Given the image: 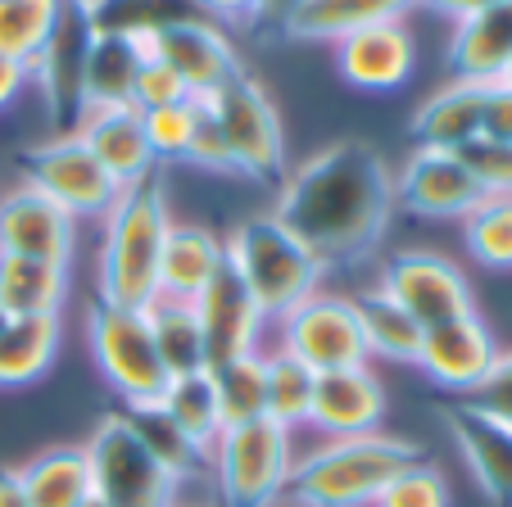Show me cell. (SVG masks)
<instances>
[{
    "mask_svg": "<svg viewBox=\"0 0 512 507\" xmlns=\"http://www.w3.org/2000/svg\"><path fill=\"white\" fill-rule=\"evenodd\" d=\"M395 209V168L381 159L377 145L345 136L286 168L272 213L327 268H345L368 259L386 240Z\"/></svg>",
    "mask_w": 512,
    "mask_h": 507,
    "instance_id": "obj_1",
    "label": "cell"
},
{
    "mask_svg": "<svg viewBox=\"0 0 512 507\" xmlns=\"http://www.w3.org/2000/svg\"><path fill=\"white\" fill-rule=\"evenodd\" d=\"M100 222H105L96 259L100 304L145 313L159 299V254H164V236L173 227L164 177L150 173L145 182L118 191L114 209Z\"/></svg>",
    "mask_w": 512,
    "mask_h": 507,
    "instance_id": "obj_2",
    "label": "cell"
},
{
    "mask_svg": "<svg viewBox=\"0 0 512 507\" xmlns=\"http://www.w3.org/2000/svg\"><path fill=\"white\" fill-rule=\"evenodd\" d=\"M413 462H422V449L390 431L322 440L295 458L286 498L295 507H372Z\"/></svg>",
    "mask_w": 512,
    "mask_h": 507,
    "instance_id": "obj_3",
    "label": "cell"
},
{
    "mask_svg": "<svg viewBox=\"0 0 512 507\" xmlns=\"http://www.w3.org/2000/svg\"><path fill=\"white\" fill-rule=\"evenodd\" d=\"M223 254H227V268L250 290V299L259 304V313L268 322H277L295 304L318 295L322 281H327V263L272 209L236 222L223 240Z\"/></svg>",
    "mask_w": 512,
    "mask_h": 507,
    "instance_id": "obj_4",
    "label": "cell"
},
{
    "mask_svg": "<svg viewBox=\"0 0 512 507\" xmlns=\"http://www.w3.org/2000/svg\"><path fill=\"white\" fill-rule=\"evenodd\" d=\"M91 462V494L114 507H173L182 503V476L136 431L132 412H105L82 440Z\"/></svg>",
    "mask_w": 512,
    "mask_h": 507,
    "instance_id": "obj_5",
    "label": "cell"
},
{
    "mask_svg": "<svg viewBox=\"0 0 512 507\" xmlns=\"http://www.w3.org/2000/svg\"><path fill=\"white\" fill-rule=\"evenodd\" d=\"M295 467V435L277 421L259 417L227 426L209 458L218 507H281Z\"/></svg>",
    "mask_w": 512,
    "mask_h": 507,
    "instance_id": "obj_6",
    "label": "cell"
},
{
    "mask_svg": "<svg viewBox=\"0 0 512 507\" xmlns=\"http://www.w3.org/2000/svg\"><path fill=\"white\" fill-rule=\"evenodd\" d=\"M87 349L96 358V372L105 376V385L123 399V412H145L164 403V390L173 376L159 363L145 313L96 299L87 308Z\"/></svg>",
    "mask_w": 512,
    "mask_h": 507,
    "instance_id": "obj_7",
    "label": "cell"
},
{
    "mask_svg": "<svg viewBox=\"0 0 512 507\" xmlns=\"http://www.w3.org/2000/svg\"><path fill=\"white\" fill-rule=\"evenodd\" d=\"M200 100L223 132L236 177H250V182H281L286 177V127H281L268 87L250 68L232 73L223 87Z\"/></svg>",
    "mask_w": 512,
    "mask_h": 507,
    "instance_id": "obj_8",
    "label": "cell"
},
{
    "mask_svg": "<svg viewBox=\"0 0 512 507\" xmlns=\"http://www.w3.org/2000/svg\"><path fill=\"white\" fill-rule=\"evenodd\" d=\"M19 173L28 186L59 204L68 218H105L118 200L114 177L100 168V159L87 150L78 132H59L50 141H37L19 154Z\"/></svg>",
    "mask_w": 512,
    "mask_h": 507,
    "instance_id": "obj_9",
    "label": "cell"
},
{
    "mask_svg": "<svg viewBox=\"0 0 512 507\" xmlns=\"http://www.w3.org/2000/svg\"><path fill=\"white\" fill-rule=\"evenodd\" d=\"M277 349L295 354L313 372H345V367H368V345L358 326L354 299L336 290H318L304 304H295L286 317H277Z\"/></svg>",
    "mask_w": 512,
    "mask_h": 507,
    "instance_id": "obj_10",
    "label": "cell"
},
{
    "mask_svg": "<svg viewBox=\"0 0 512 507\" xmlns=\"http://www.w3.org/2000/svg\"><path fill=\"white\" fill-rule=\"evenodd\" d=\"M377 286L386 290L422 331L476 313L472 277H467L449 254H440V249H399V254H390Z\"/></svg>",
    "mask_w": 512,
    "mask_h": 507,
    "instance_id": "obj_11",
    "label": "cell"
},
{
    "mask_svg": "<svg viewBox=\"0 0 512 507\" xmlns=\"http://www.w3.org/2000/svg\"><path fill=\"white\" fill-rule=\"evenodd\" d=\"M127 32H132L141 59H164L186 82L191 96H209L232 73L245 68L232 37L209 19H164V23H145V28H127Z\"/></svg>",
    "mask_w": 512,
    "mask_h": 507,
    "instance_id": "obj_12",
    "label": "cell"
},
{
    "mask_svg": "<svg viewBox=\"0 0 512 507\" xmlns=\"http://www.w3.org/2000/svg\"><path fill=\"white\" fill-rule=\"evenodd\" d=\"M395 200L404 204L413 218L426 222H463L485 191L476 186L472 168L463 163L458 150H426L417 145L395 173Z\"/></svg>",
    "mask_w": 512,
    "mask_h": 507,
    "instance_id": "obj_13",
    "label": "cell"
},
{
    "mask_svg": "<svg viewBox=\"0 0 512 507\" xmlns=\"http://www.w3.org/2000/svg\"><path fill=\"white\" fill-rule=\"evenodd\" d=\"M494 358H499V340H494V331L485 326L481 313H467V317H454V322L426 326L413 367L431 385H440V390L463 394L467 399V394L490 376Z\"/></svg>",
    "mask_w": 512,
    "mask_h": 507,
    "instance_id": "obj_14",
    "label": "cell"
},
{
    "mask_svg": "<svg viewBox=\"0 0 512 507\" xmlns=\"http://www.w3.org/2000/svg\"><path fill=\"white\" fill-rule=\"evenodd\" d=\"M0 249L68 268L78 249V218H68L37 186L14 182L0 191Z\"/></svg>",
    "mask_w": 512,
    "mask_h": 507,
    "instance_id": "obj_15",
    "label": "cell"
},
{
    "mask_svg": "<svg viewBox=\"0 0 512 507\" xmlns=\"http://www.w3.org/2000/svg\"><path fill=\"white\" fill-rule=\"evenodd\" d=\"M440 421L449 426L463 467L472 471L476 489L490 498L494 507H512V426L476 408L472 399H454L440 408Z\"/></svg>",
    "mask_w": 512,
    "mask_h": 507,
    "instance_id": "obj_16",
    "label": "cell"
},
{
    "mask_svg": "<svg viewBox=\"0 0 512 507\" xmlns=\"http://www.w3.org/2000/svg\"><path fill=\"white\" fill-rule=\"evenodd\" d=\"M386 421V385L368 367H345V372H322L313 385L309 431L322 440H345V435H372Z\"/></svg>",
    "mask_w": 512,
    "mask_h": 507,
    "instance_id": "obj_17",
    "label": "cell"
},
{
    "mask_svg": "<svg viewBox=\"0 0 512 507\" xmlns=\"http://www.w3.org/2000/svg\"><path fill=\"white\" fill-rule=\"evenodd\" d=\"M195 313L204 326V349H209V367H223L241 354L263 349V331L268 317L259 313V304L250 299V290L236 281L232 268H223L218 277L204 286V295L195 299Z\"/></svg>",
    "mask_w": 512,
    "mask_h": 507,
    "instance_id": "obj_18",
    "label": "cell"
},
{
    "mask_svg": "<svg viewBox=\"0 0 512 507\" xmlns=\"http://www.w3.org/2000/svg\"><path fill=\"white\" fill-rule=\"evenodd\" d=\"M336 55V68L345 77L349 87L358 91H395L408 82L413 73V32H408L404 19H386V23H372V28H358L349 32L345 41L331 46Z\"/></svg>",
    "mask_w": 512,
    "mask_h": 507,
    "instance_id": "obj_19",
    "label": "cell"
},
{
    "mask_svg": "<svg viewBox=\"0 0 512 507\" xmlns=\"http://www.w3.org/2000/svg\"><path fill=\"white\" fill-rule=\"evenodd\" d=\"M73 132L87 141V150L100 159L118 191L145 182L155 173V154L145 141V114L136 105H100V109H78Z\"/></svg>",
    "mask_w": 512,
    "mask_h": 507,
    "instance_id": "obj_20",
    "label": "cell"
},
{
    "mask_svg": "<svg viewBox=\"0 0 512 507\" xmlns=\"http://www.w3.org/2000/svg\"><path fill=\"white\" fill-rule=\"evenodd\" d=\"M141 64L145 59L136 55L132 32L91 23L87 41H82V50H78V68H73V96H78V109L132 105V82H136V68Z\"/></svg>",
    "mask_w": 512,
    "mask_h": 507,
    "instance_id": "obj_21",
    "label": "cell"
},
{
    "mask_svg": "<svg viewBox=\"0 0 512 507\" xmlns=\"http://www.w3.org/2000/svg\"><path fill=\"white\" fill-rule=\"evenodd\" d=\"M445 64L454 68L458 82H476V87L503 82V73L512 64V0L458 19Z\"/></svg>",
    "mask_w": 512,
    "mask_h": 507,
    "instance_id": "obj_22",
    "label": "cell"
},
{
    "mask_svg": "<svg viewBox=\"0 0 512 507\" xmlns=\"http://www.w3.org/2000/svg\"><path fill=\"white\" fill-rule=\"evenodd\" d=\"M227 268L223 240L200 222H177L164 236V254H159V295L195 304L218 272Z\"/></svg>",
    "mask_w": 512,
    "mask_h": 507,
    "instance_id": "obj_23",
    "label": "cell"
},
{
    "mask_svg": "<svg viewBox=\"0 0 512 507\" xmlns=\"http://www.w3.org/2000/svg\"><path fill=\"white\" fill-rule=\"evenodd\" d=\"M481 105L485 87L454 77L417 105V114L408 118V136L426 150H467L481 136Z\"/></svg>",
    "mask_w": 512,
    "mask_h": 507,
    "instance_id": "obj_24",
    "label": "cell"
},
{
    "mask_svg": "<svg viewBox=\"0 0 512 507\" xmlns=\"http://www.w3.org/2000/svg\"><path fill=\"white\" fill-rule=\"evenodd\" d=\"M14 471L32 507H82L91 498V462L82 444H50Z\"/></svg>",
    "mask_w": 512,
    "mask_h": 507,
    "instance_id": "obj_25",
    "label": "cell"
},
{
    "mask_svg": "<svg viewBox=\"0 0 512 507\" xmlns=\"http://www.w3.org/2000/svg\"><path fill=\"white\" fill-rule=\"evenodd\" d=\"M59 345H64V317H10V326L0 331V385H32L55 367Z\"/></svg>",
    "mask_w": 512,
    "mask_h": 507,
    "instance_id": "obj_26",
    "label": "cell"
},
{
    "mask_svg": "<svg viewBox=\"0 0 512 507\" xmlns=\"http://www.w3.org/2000/svg\"><path fill=\"white\" fill-rule=\"evenodd\" d=\"M159 408H164V417L177 426V435H182L186 449L195 453V462H209L218 440H223V412H218L213 376L209 372L173 376Z\"/></svg>",
    "mask_w": 512,
    "mask_h": 507,
    "instance_id": "obj_27",
    "label": "cell"
},
{
    "mask_svg": "<svg viewBox=\"0 0 512 507\" xmlns=\"http://www.w3.org/2000/svg\"><path fill=\"white\" fill-rule=\"evenodd\" d=\"M68 268L46 259H23L0 249V304L10 317H46L64 313Z\"/></svg>",
    "mask_w": 512,
    "mask_h": 507,
    "instance_id": "obj_28",
    "label": "cell"
},
{
    "mask_svg": "<svg viewBox=\"0 0 512 507\" xmlns=\"http://www.w3.org/2000/svg\"><path fill=\"white\" fill-rule=\"evenodd\" d=\"M404 0H304L295 19L286 23L281 37L290 41H345L349 32L358 28H372V23H386V19H404Z\"/></svg>",
    "mask_w": 512,
    "mask_h": 507,
    "instance_id": "obj_29",
    "label": "cell"
},
{
    "mask_svg": "<svg viewBox=\"0 0 512 507\" xmlns=\"http://www.w3.org/2000/svg\"><path fill=\"white\" fill-rule=\"evenodd\" d=\"M349 299H354L358 326H363L368 358L413 367L417 363V349H422V326H417L413 317H408L381 286H368L363 295H349Z\"/></svg>",
    "mask_w": 512,
    "mask_h": 507,
    "instance_id": "obj_30",
    "label": "cell"
},
{
    "mask_svg": "<svg viewBox=\"0 0 512 507\" xmlns=\"http://www.w3.org/2000/svg\"><path fill=\"white\" fill-rule=\"evenodd\" d=\"M145 322H150V340L159 349V363L168 376H191V372H209V349H204V326L195 304L182 299H164L145 308Z\"/></svg>",
    "mask_w": 512,
    "mask_h": 507,
    "instance_id": "obj_31",
    "label": "cell"
},
{
    "mask_svg": "<svg viewBox=\"0 0 512 507\" xmlns=\"http://www.w3.org/2000/svg\"><path fill=\"white\" fill-rule=\"evenodd\" d=\"M68 23V0H0V55L37 64Z\"/></svg>",
    "mask_w": 512,
    "mask_h": 507,
    "instance_id": "obj_32",
    "label": "cell"
},
{
    "mask_svg": "<svg viewBox=\"0 0 512 507\" xmlns=\"http://www.w3.org/2000/svg\"><path fill=\"white\" fill-rule=\"evenodd\" d=\"M313 385L318 372L304 367L295 354L286 349H263V417L286 426L290 435L309 426V408H313Z\"/></svg>",
    "mask_w": 512,
    "mask_h": 507,
    "instance_id": "obj_33",
    "label": "cell"
},
{
    "mask_svg": "<svg viewBox=\"0 0 512 507\" xmlns=\"http://www.w3.org/2000/svg\"><path fill=\"white\" fill-rule=\"evenodd\" d=\"M463 245L481 268L512 272V195H485L463 218Z\"/></svg>",
    "mask_w": 512,
    "mask_h": 507,
    "instance_id": "obj_34",
    "label": "cell"
},
{
    "mask_svg": "<svg viewBox=\"0 0 512 507\" xmlns=\"http://www.w3.org/2000/svg\"><path fill=\"white\" fill-rule=\"evenodd\" d=\"M209 376L213 394H218V412H223V431L263 417V349L232 358L223 367H209Z\"/></svg>",
    "mask_w": 512,
    "mask_h": 507,
    "instance_id": "obj_35",
    "label": "cell"
},
{
    "mask_svg": "<svg viewBox=\"0 0 512 507\" xmlns=\"http://www.w3.org/2000/svg\"><path fill=\"white\" fill-rule=\"evenodd\" d=\"M372 507H449V480L435 462L422 458L408 471H399Z\"/></svg>",
    "mask_w": 512,
    "mask_h": 507,
    "instance_id": "obj_36",
    "label": "cell"
},
{
    "mask_svg": "<svg viewBox=\"0 0 512 507\" xmlns=\"http://www.w3.org/2000/svg\"><path fill=\"white\" fill-rule=\"evenodd\" d=\"M195 114H200L195 96L182 100V105H164V109H150V114H145V141H150L155 163L186 159V145H191V132H195Z\"/></svg>",
    "mask_w": 512,
    "mask_h": 507,
    "instance_id": "obj_37",
    "label": "cell"
},
{
    "mask_svg": "<svg viewBox=\"0 0 512 507\" xmlns=\"http://www.w3.org/2000/svg\"><path fill=\"white\" fill-rule=\"evenodd\" d=\"M458 154H463V163L472 168L476 186H481L485 195H512V145L476 136V141Z\"/></svg>",
    "mask_w": 512,
    "mask_h": 507,
    "instance_id": "obj_38",
    "label": "cell"
},
{
    "mask_svg": "<svg viewBox=\"0 0 512 507\" xmlns=\"http://www.w3.org/2000/svg\"><path fill=\"white\" fill-rule=\"evenodd\" d=\"M182 100H191V91H186V82L164 64V59H145V64L136 68L132 105L141 109V114L164 109V105H182Z\"/></svg>",
    "mask_w": 512,
    "mask_h": 507,
    "instance_id": "obj_39",
    "label": "cell"
},
{
    "mask_svg": "<svg viewBox=\"0 0 512 507\" xmlns=\"http://www.w3.org/2000/svg\"><path fill=\"white\" fill-rule=\"evenodd\" d=\"M132 421H136V431L145 435V444L159 453V458L168 462V467L177 471V476H191L195 471V453L186 449V440L177 435V426L164 417V408H145V412H132Z\"/></svg>",
    "mask_w": 512,
    "mask_h": 507,
    "instance_id": "obj_40",
    "label": "cell"
},
{
    "mask_svg": "<svg viewBox=\"0 0 512 507\" xmlns=\"http://www.w3.org/2000/svg\"><path fill=\"white\" fill-rule=\"evenodd\" d=\"M195 105H200V114H195V132H191V145H186V159L182 163H191V168H204V173L236 177L232 154H227V141H223V132H218V123H213V114L204 109L200 96H195Z\"/></svg>",
    "mask_w": 512,
    "mask_h": 507,
    "instance_id": "obj_41",
    "label": "cell"
},
{
    "mask_svg": "<svg viewBox=\"0 0 512 507\" xmlns=\"http://www.w3.org/2000/svg\"><path fill=\"white\" fill-rule=\"evenodd\" d=\"M467 399H472L476 408H485L490 417H499L503 426H512V349H499L490 376H485V381L476 385Z\"/></svg>",
    "mask_w": 512,
    "mask_h": 507,
    "instance_id": "obj_42",
    "label": "cell"
},
{
    "mask_svg": "<svg viewBox=\"0 0 512 507\" xmlns=\"http://www.w3.org/2000/svg\"><path fill=\"white\" fill-rule=\"evenodd\" d=\"M481 136H485V141L512 145V87H508V82H490V87H485Z\"/></svg>",
    "mask_w": 512,
    "mask_h": 507,
    "instance_id": "obj_43",
    "label": "cell"
},
{
    "mask_svg": "<svg viewBox=\"0 0 512 507\" xmlns=\"http://www.w3.org/2000/svg\"><path fill=\"white\" fill-rule=\"evenodd\" d=\"M304 0H254V14H250V28L254 32H286V23L295 19Z\"/></svg>",
    "mask_w": 512,
    "mask_h": 507,
    "instance_id": "obj_44",
    "label": "cell"
},
{
    "mask_svg": "<svg viewBox=\"0 0 512 507\" xmlns=\"http://www.w3.org/2000/svg\"><path fill=\"white\" fill-rule=\"evenodd\" d=\"M195 5L218 28H250V14H254V0H195Z\"/></svg>",
    "mask_w": 512,
    "mask_h": 507,
    "instance_id": "obj_45",
    "label": "cell"
},
{
    "mask_svg": "<svg viewBox=\"0 0 512 507\" xmlns=\"http://www.w3.org/2000/svg\"><path fill=\"white\" fill-rule=\"evenodd\" d=\"M28 82H32V68H28V64H19V59H5V55H0V109H10L14 100L28 91Z\"/></svg>",
    "mask_w": 512,
    "mask_h": 507,
    "instance_id": "obj_46",
    "label": "cell"
},
{
    "mask_svg": "<svg viewBox=\"0 0 512 507\" xmlns=\"http://www.w3.org/2000/svg\"><path fill=\"white\" fill-rule=\"evenodd\" d=\"M490 5H503V0H431V10L454 19V23L467 19V14H476V10H490Z\"/></svg>",
    "mask_w": 512,
    "mask_h": 507,
    "instance_id": "obj_47",
    "label": "cell"
},
{
    "mask_svg": "<svg viewBox=\"0 0 512 507\" xmlns=\"http://www.w3.org/2000/svg\"><path fill=\"white\" fill-rule=\"evenodd\" d=\"M0 507H32L28 494L19 485V471L14 467H0Z\"/></svg>",
    "mask_w": 512,
    "mask_h": 507,
    "instance_id": "obj_48",
    "label": "cell"
},
{
    "mask_svg": "<svg viewBox=\"0 0 512 507\" xmlns=\"http://www.w3.org/2000/svg\"><path fill=\"white\" fill-rule=\"evenodd\" d=\"M109 0H68V10H78V19H87V23H96V14L105 10Z\"/></svg>",
    "mask_w": 512,
    "mask_h": 507,
    "instance_id": "obj_49",
    "label": "cell"
},
{
    "mask_svg": "<svg viewBox=\"0 0 512 507\" xmlns=\"http://www.w3.org/2000/svg\"><path fill=\"white\" fill-rule=\"evenodd\" d=\"M82 507H114V503H105V498H96V494H91V498H87V503H82Z\"/></svg>",
    "mask_w": 512,
    "mask_h": 507,
    "instance_id": "obj_50",
    "label": "cell"
},
{
    "mask_svg": "<svg viewBox=\"0 0 512 507\" xmlns=\"http://www.w3.org/2000/svg\"><path fill=\"white\" fill-rule=\"evenodd\" d=\"M5 326H10V313H5V304H0V331H5Z\"/></svg>",
    "mask_w": 512,
    "mask_h": 507,
    "instance_id": "obj_51",
    "label": "cell"
},
{
    "mask_svg": "<svg viewBox=\"0 0 512 507\" xmlns=\"http://www.w3.org/2000/svg\"><path fill=\"white\" fill-rule=\"evenodd\" d=\"M173 507H209V503H173Z\"/></svg>",
    "mask_w": 512,
    "mask_h": 507,
    "instance_id": "obj_52",
    "label": "cell"
},
{
    "mask_svg": "<svg viewBox=\"0 0 512 507\" xmlns=\"http://www.w3.org/2000/svg\"><path fill=\"white\" fill-rule=\"evenodd\" d=\"M503 82H508V87H512V64H508V73H503Z\"/></svg>",
    "mask_w": 512,
    "mask_h": 507,
    "instance_id": "obj_53",
    "label": "cell"
},
{
    "mask_svg": "<svg viewBox=\"0 0 512 507\" xmlns=\"http://www.w3.org/2000/svg\"><path fill=\"white\" fill-rule=\"evenodd\" d=\"M404 5H431V0H404Z\"/></svg>",
    "mask_w": 512,
    "mask_h": 507,
    "instance_id": "obj_54",
    "label": "cell"
},
{
    "mask_svg": "<svg viewBox=\"0 0 512 507\" xmlns=\"http://www.w3.org/2000/svg\"><path fill=\"white\" fill-rule=\"evenodd\" d=\"M290 507H295V503H290Z\"/></svg>",
    "mask_w": 512,
    "mask_h": 507,
    "instance_id": "obj_55",
    "label": "cell"
}]
</instances>
